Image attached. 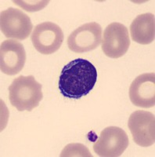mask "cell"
<instances>
[{"label": "cell", "instance_id": "cell-1", "mask_svg": "<svg viewBox=\"0 0 155 157\" xmlns=\"http://www.w3.org/2000/svg\"><path fill=\"white\" fill-rule=\"evenodd\" d=\"M97 80V71L90 61L78 58L64 67L59 78L58 87L65 98L79 99L93 89Z\"/></svg>", "mask_w": 155, "mask_h": 157}, {"label": "cell", "instance_id": "cell-2", "mask_svg": "<svg viewBox=\"0 0 155 157\" xmlns=\"http://www.w3.org/2000/svg\"><path fill=\"white\" fill-rule=\"evenodd\" d=\"M9 98L11 105L18 111L31 112L42 100V84L33 75H20L9 86Z\"/></svg>", "mask_w": 155, "mask_h": 157}, {"label": "cell", "instance_id": "cell-3", "mask_svg": "<svg viewBox=\"0 0 155 157\" xmlns=\"http://www.w3.org/2000/svg\"><path fill=\"white\" fill-rule=\"evenodd\" d=\"M33 47L42 54H52L61 48L64 41V33L59 25L46 21L39 24L31 34Z\"/></svg>", "mask_w": 155, "mask_h": 157}, {"label": "cell", "instance_id": "cell-4", "mask_svg": "<svg viewBox=\"0 0 155 157\" xmlns=\"http://www.w3.org/2000/svg\"><path fill=\"white\" fill-rule=\"evenodd\" d=\"M128 144L125 130L118 127H108L101 131L93 145V150L99 156L118 157L123 154Z\"/></svg>", "mask_w": 155, "mask_h": 157}, {"label": "cell", "instance_id": "cell-5", "mask_svg": "<svg viewBox=\"0 0 155 157\" xmlns=\"http://www.w3.org/2000/svg\"><path fill=\"white\" fill-rule=\"evenodd\" d=\"M0 28L6 38L24 40L31 35L33 25L30 17L20 10L9 7L1 13Z\"/></svg>", "mask_w": 155, "mask_h": 157}, {"label": "cell", "instance_id": "cell-6", "mask_svg": "<svg viewBox=\"0 0 155 157\" xmlns=\"http://www.w3.org/2000/svg\"><path fill=\"white\" fill-rule=\"evenodd\" d=\"M128 126L133 141L141 147H149L155 141V116L150 112L137 110L129 116Z\"/></svg>", "mask_w": 155, "mask_h": 157}, {"label": "cell", "instance_id": "cell-7", "mask_svg": "<svg viewBox=\"0 0 155 157\" xmlns=\"http://www.w3.org/2000/svg\"><path fill=\"white\" fill-rule=\"evenodd\" d=\"M101 26L96 22L84 24L75 29L68 38V47L75 53L89 52L102 43Z\"/></svg>", "mask_w": 155, "mask_h": 157}, {"label": "cell", "instance_id": "cell-8", "mask_svg": "<svg viewBox=\"0 0 155 157\" xmlns=\"http://www.w3.org/2000/svg\"><path fill=\"white\" fill-rule=\"evenodd\" d=\"M130 46L128 29L118 22L111 23L103 32L102 50L111 58H119L125 55Z\"/></svg>", "mask_w": 155, "mask_h": 157}, {"label": "cell", "instance_id": "cell-9", "mask_svg": "<svg viewBox=\"0 0 155 157\" xmlns=\"http://www.w3.org/2000/svg\"><path fill=\"white\" fill-rule=\"evenodd\" d=\"M26 62V52L20 42L7 39L0 47V69L6 75H17Z\"/></svg>", "mask_w": 155, "mask_h": 157}, {"label": "cell", "instance_id": "cell-10", "mask_svg": "<svg viewBox=\"0 0 155 157\" xmlns=\"http://www.w3.org/2000/svg\"><path fill=\"white\" fill-rule=\"evenodd\" d=\"M129 98L135 106L152 108L155 105L154 72L141 74L132 81L129 87Z\"/></svg>", "mask_w": 155, "mask_h": 157}, {"label": "cell", "instance_id": "cell-11", "mask_svg": "<svg viewBox=\"0 0 155 157\" xmlns=\"http://www.w3.org/2000/svg\"><path fill=\"white\" fill-rule=\"evenodd\" d=\"M130 34L132 40L139 44H150L154 41V14L147 13L136 17L130 25Z\"/></svg>", "mask_w": 155, "mask_h": 157}, {"label": "cell", "instance_id": "cell-12", "mask_svg": "<svg viewBox=\"0 0 155 157\" xmlns=\"http://www.w3.org/2000/svg\"><path fill=\"white\" fill-rule=\"evenodd\" d=\"M61 156H93L86 146L82 144H69L61 154Z\"/></svg>", "mask_w": 155, "mask_h": 157}, {"label": "cell", "instance_id": "cell-13", "mask_svg": "<svg viewBox=\"0 0 155 157\" xmlns=\"http://www.w3.org/2000/svg\"><path fill=\"white\" fill-rule=\"evenodd\" d=\"M49 2V1H13V3L28 12L41 10Z\"/></svg>", "mask_w": 155, "mask_h": 157}]
</instances>
